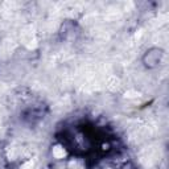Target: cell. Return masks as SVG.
Listing matches in <instances>:
<instances>
[{"label": "cell", "instance_id": "1", "mask_svg": "<svg viewBox=\"0 0 169 169\" xmlns=\"http://www.w3.org/2000/svg\"><path fill=\"white\" fill-rule=\"evenodd\" d=\"M65 155H66V151L61 147V145H57V147L53 148V156L56 159H64Z\"/></svg>", "mask_w": 169, "mask_h": 169}]
</instances>
